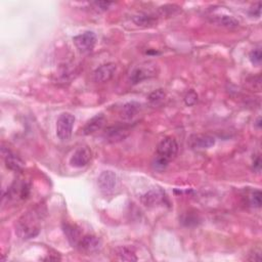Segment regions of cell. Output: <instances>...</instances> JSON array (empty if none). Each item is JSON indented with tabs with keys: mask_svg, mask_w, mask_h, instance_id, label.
I'll list each match as a JSON object with an SVG mask.
<instances>
[{
	"mask_svg": "<svg viewBox=\"0 0 262 262\" xmlns=\"http://www.w3.org/2000/svg\"><path fill=\"white\" fill-rule=\"evenodd\" d=\"M18 235L24 239L35 238L40 232L38 216L35 212H29L19 220L17 226Z\"/></svg>",
	"mask_w": 262,
	"mask_h": 262,
	"instance_id": "obj_1",
	"label": "cell"
},
{
	"mask_svg": "<svg viewBox=\"0 0 262 262\" xmlns=\"http://www.w3.org/2000/svg\"><path fill=\"white\" fill-rule=\"evenodd\" d=\"M98 183L100 191L104 196H110L115 193L116 188H118L119 180L117 174L113 171H102L98 178Z\"/></svg>",
	"mask_w": 262,
	"mask_h": 262,
	"instance_id": "obj_5",
	"label": "cell"
},
{
	"mask_svg": "<svg viewBox=\"0 0 262 262\" xmlns=\"http://www.w3.org/2000/svg\"><path fill=\"white\" fill-rule=\"evenodd\" d=\"M74 123L75 117L70 113H62L59 117L57 121V135L60 141H66L71 139Z\"/></svg>",
	"mask_w": 262,
	"mask_h": 262,
	"instance_id": "obj_4",
	"label": "cell"
},
{
	"mask_svg": "<svg viewBox=\"0 0 262 262\" xmlns=\"http://www.w3.org/2000/svg\"><path fill=\"white\" fill-rule=\"evenodd\" d=\"M78 247L83 251V252L92 254L98 252V251L101 248V241L100 238L92 235L83 236Z\"/></svg>",
	"mask_w": 262,
	"mask_h": 262,
	"instance_id": "obj_12",
	"label": "cell"
},
{
	"mask_svg": "<svg viewBox=\"0 0 262 262\" xmlns=\"http://www.w3.org/2000/svg\"><path fill=\"white\" fill-rule=\"evenodd\" d=\"M2 154L4 157L5 165L9 170L15 171V172H20V171L23 170L24 162L22 161V159H20L19 156H17L13 152H10L8 149L6 150V153L2 152Z\"/></svg>",
	"mask_w": 262,
	"mask_h": 262,
	"instance_id": "obj_14",
	"label": "cell"
},
{
	"mask_svg": "<svg viewBox=\"0 0 262 262\" xmlns=\"http://www.w3.org/2000/svg\"><path fill=\"white\" fill-rule=\"evenodd\" d=\"M116 70L117 66L115 65L114 62H108V64L101 65L93 72V80L97 83H106L114 77Z\"/></svg>",
	"mask_w": 262,
	"mask_h": 262,
	"instance_id": "obj_9",
	"label": "cell"
},
{
	"mask_svg": "<svg viewBox=\"0 0 262 262\" xmlns=\"http://www.w3.org/2000/svg\"><path fill=\"white\" fill-rule=\"evenodd\" d=\"M166 196L164 192L160 188H153V190L149 191L148 193H145L141 197V202L145 207L149 208H154L159 206L163 203H165Z\"/></svg>",
	"mask_w": 262,
	"mask_h": 262,
	"instance_id": "obj_10",
	"label": "cell"
},
{
	"mask_svg": "<svg viewBox=\"0 0 262 262\" xmlns=\"http://www.w3.org/2000/svg\"><path fill=\"white\" fill-rule=\"evenodd\" d=\"M116 254L120 260L123 261H136V257L134 251L128 247H120L116 250Z\"/></svg>",
	"mask_w": 262,
	"mask_h": 262,
	"instance_id": "obj_19",
	"label": "cell"
},
{
	"mask_svg": "<svg viewBox=\"0 0 262 262\" xmlns=\"http://www.w3.org/2000/svg\"><path fill=\"white\" fill-rule=\"evenodd\" d=\"M131 132V126L129 124H117L110 126L103 133V139L107 142L114 143L125 140Z\"/></svg>",
	"mask_w": 262,
	"mask_h": 262,
	"instance_id": "obj_6",
	"label": "cell"
},
{
	"mask_svg": "<svg viewBox=\"0 0 262 262\" xmlns=\"http://www.w3.org/2000/svg\"><path fill=\"white\" fill-rule=\"evenodd\" d=\"M215 144V139L209 134H194L190 138V145L194 150H207Z\"/></svg>",
	"mask_w": 262,
	"mask_h": 262,
	"instance_id": "obj_11",
	"label": "cell"
},
{
	"mask_svg": "<svg viewBox=\"0 0 262 262\" xmlns=\"http://www.w3.org/2000/svg\"><path fill=\"white\" fill-rule=\"evenodd\" d=\"M64 233L67 236L69 242L73 247H78L80 241L82 239V233L78 226L66 223L64 224Z\"/></svg>",
	"mask_w": 262,
	"mask_h": 262,
	"instance_id": "obj_15",
	"label": "cell"
},
{
	"mask_svg": "<svg viewBox=\"0 0 262 262\" xmlns=\"http://www.w3.org/2000/svg\"><path fill=\"white\" fill-rule=\"evenodd\" d=\"M250 203L253 207L260 208V206H261V192L259 190H256L252 194H251Z\"/></svg>",
	"mask_w": 262,
	"mask_h": 262,
	"instance_id": "obj_25",
	"label": "cell"
},
{
	"mask_svg": "<svg viewBox=\"0 0 262 262\" xmlns=\"http://www.w3.org/2000/svg\"><path fill=\"white\" fill-rule=\"evenodd\" d=\"M10 196L17 197L20 199H27L30 195V185L27 182H20V183H15L13 187L10 188Z\"/></svg>",
	"mask_w": 262,
	"mask_h": 262,
	"instance_id": "obj_17",
	"label": "cell"
},
{
	"mask_svg": "<svg viewBox=\"0 0 262 262\" xmlns=\"http://www.w3.org/2000/svg\"><path fill=\"white\" fill-rule=\"evenodd\" d=\"M199 222V217L197 214H193L191 212H187L182 215L181 217V223L185 226H192V225H197Z\"/></svg>",
	"mask_w": 262,
	"mask_h": 262,
	"instance_id": "obj_22",
	"label": "cell"
},
{
	"mask_svg": "<svg viewBox=\"0 0 262 262\" xmlns=\"http://www.w3.org/2000/svg\"><path fill=\"white\" fill-rule=\"evenodd\" d=\"M92 158V152L88 148V146H80L78 148L74 154L72 155L70 159V164L73 167H76V168H82V167H85L88 165Z\"/></svg>",
	"mask_w": 262,
	"mask_h": 262,
	"instance_id": "obj_8",
	"label": "cell"
},
{
	"mask_svg": "<svg viewBox=\"0 0 262 262\" xmlns=\"http://www.w3.org/2000/svg\"><path fill=\"white\" fill-rule=\"evenodd\" d=\"M260 122H261V118H258V119H257V122H256V126H257L259 129L261 128V123H260Z\"/></svg>",
	"mask_w": 262,
	"mask_h": 262,
	"instance_id": "obj_29",
	"label": "cell"
},
{
	"mask_svg": "<svg viewBox=\"0 0 262 262\" xmlns=\"http://www.w3.org/2000/svg\"><path fill=\"white\" fill-rule=\"evenodd\" d=\"M198 101V94L195 90L191 89L190 91H188L186 94H185V97H184V102L186 106L188 107H191V106H194V104Z\"/></svg>",
	"mask_w": 262,
	"mask_h": 262,
	"instance_id": "obj_24",
	"label": "cell"
},
{
	"mask_svg": "<svg viewBox=\"0 0 262 262\" xmlns=\"http://www.w3.org/2000/svg\"><path fill=\"white\" fill-rule=\"evenodd\" d=\"M140 110H141V104L139 102H135V101L127 102L126 104H124L121 116L125 120H130L138 115Z\"/></svg>",
	"mask_w": 262,
	"mask_h": 262,
	"instance_id": "obj_16",
	"label": "cell"
},
{
	"mask_svg": "<svg viewBox=\"0 0 262 262\" xmlns=\"http://www.w3.org/2000/svg\"><path fill=\"white\" fill-rule=\"evenodd\" d=\"M253 170L256 172H260V170H261V158L259 156L253 162Z\"/></svg>",
	"mask_w": 262,
	"mask_h": 262,
	"instance_id": "obj_28",
	"label": "cell"
},
{
	"mask_svg": "<svg viewBox=\"0 0 262 262\" xmlns=\"http://www.w3.org/2000/svg\"><path fill=\"white\" fill-rule=\"evenodd\" d=\"M178 153V143L172 136H167L163 139L158 146H157V157L170 162L172 161Z\"/></svg>",
	"mask_w": 262,
	"mask_h": 262,
	"instance_id": "obj_2",
	"label": "cell"
},
{
	"mask_svg": "<svg viewBox=\"0 0 262 262\" xmlns=\"http://www.w3.org/2000/svg\"><path fill=\"white\" fill-rule=\"evenodd\" d=\"M214 22L217 23L218 25L222 26V27H226V28H237L239 27V22L238 20L233 18V17H229V16H220V17H217Z\"/></svg>",
	"mask_w": 262,
	"mask_h": 262,
	"instance_id": "obj_21",
	"label": "cell"
},
{
	"mask_svg": "<svg viewBox=\"0 0 262 262\" xmlns=\"http://www.w3.org/2000/svg\"><path fill=\"white\" fill-rule=\"evenodd\" d=\"M166 98V93L163 89H157L155 91H153L149 98H148V101L150 102L151 106L153 107H158L160 106V104L164 101Z\"/></svg>",
	"mask_w": 262,
	"mask_h": 262,
	"instance_id": "obj_20",
	"label": "cell"
},
{
	"mask_svg": "<svg viewBox=\"0 0 262 262\" xmlns=\"http://www.w3.org/2000/svg\"><path fill=\"white\" fill-rule=\"evenodd\" d=\"M261 15V3L257 2L252 8L250 9V16L259 18Z\"/></svg>",
	"mask_w": 262,
	"mask_h": 262,
	"instance_id": "obj_26",
	"label": "cell"
},
{
	"mask_svg": "<svg viewBox=\"0 0 262 262\" xmlns=\"http://www.w3.org/2000/svg\"><path fill=\"white\" fill-rule=\"evenodd\" d=\"M249 60H250L251 62H252V65H254V66H260L261 60H262L261 49L260 48H256V49H253L252 51H251L250 55H249Z\"/></svg>",
	"mask_w": 262,
	"mask_h": 262,
	"instance_id": "obj_23",
	"label": "cell"
},
{
	"mask_svg": "<svg viewBox=\"0 0 262 262\" xmlns=\"http://www.w3.org/2000/svg\"><path fill=\"white\" fill-rule=\"evenodd\" d=\"M74 44L77 49L83 54L91 51L97 44V35L91 31H86V32L79 34L73 38Z\"/></svg>",
	"mask_w": 262,
	"mask_h": 262,
	"instance_id": "obj_7",
	"label": "cell"
},
{
	"mask_svg": "<svg viewBox=\"0 0 262 262\" xmlns=\"http://www.w3.org/2000/svg\"><path fill=\"white\" fill-rule=\"evenodd\" d=\"M93 5H96V7H97L99 10H107V9L112 5V2H107V1H97V2H93Z\"/></svg>",
	"mask_w": 262,
	"mask_h": 262,
	"instance_id": "obj_27",
	"label": "cell"
},
{
	"mask_svg": "<svg viewBox=\"0 0 262 262\" xmlns=\"http://www.w3.org/2000/svg\"><path fill=\"white\" fill-rule=\"evenodd\" d=\"M158 73V68L155 62L148 61L141 64V66L136 67L130 75V82L132 84H138L146 79H151L157 76Z\"/></svg>",
	"mask_w": 262,
	"mask_h": 262,
	"instance_id": "obj_3",
	"label": "cell"
},
{
	"mask_svg": "<svg viewBox=\"0 0 262 262\" xmlns=\"http://www.w3.org/2000/svg\"><path fill=\"white\" fill-rule=\"evenodd\" d=\"M104 122H106V117H104V115L98 114L84 125V127L82 128V133L84 135H89V134L97 132L100 129H101Z\"/></svg>",
	"mask_w": 262,
	"mask_h": 262,
	"instance_id": "obj_13",
	"label": "cell"
},
{
	"mask_svg": "<svg viewBox=\"0 0 262 262\" xmlns=\"http://www.w3.org/2000/svg\"><path fill=\"white\" fill-rule=\"evenodd\" d=\"M133 22L139 27H150L155 25L156 19L146 14H139L133 17Z\"/></svg>",
	"mask_w": 262,
	"mask_h": 262,
	"instance_id": "obj_18",
	"label": "cell"
}]
</instances>
